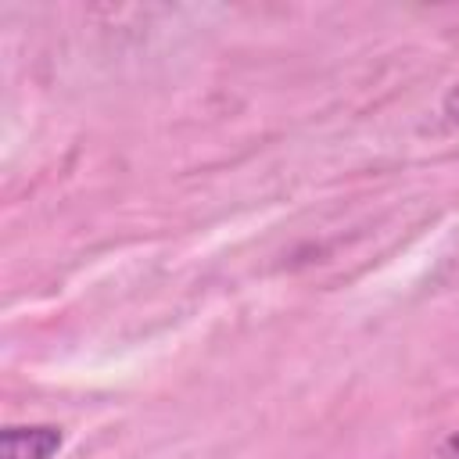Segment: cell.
<instances>
[{
  "mask_svg": "<svg viewBox=\"0 0 459 459\" xmlns=\"http://www.w3.org/2000/svg\"><path fill=\"white\" fill-rule=\"evenodd\" d=\"M65 434L50 423H29V427H7L0 434L4 459H50L61 448Z\"/></svg>",
  "mask_w": 459,
  "mask_h": 459,
  "instance_id": "cell-1",
  "label": "cell"
},
{
  "mask_svg": "<svg viewBox=\"0 0 459 459\" xmlns=\"http://www.w3.org/2000/svg\"><path fill=\"white\" fill-rule=\"evenodd\" d=\"M445 115H448L452 122H459V82L445 93Z\"/></svg>",
  "mask_w": 459,
  "mask_h": 459,
  "instance_id": "cell-2",
  "label": "cell"
},
{
  "mask_svg": "<svg viewBox=\"0 0 459 459\" xmlns=\"http://www.w3.org/2000/svg\"><path fill=\"white\" fill-rule=\"evenodd\" d=\"M437 459H459V430L441 445V455H437Z\"/></svg>",
  "mask_w": 459,
  "mask_h": 459,
  "instance_id": "cell-3",
  "label": "cell"
}]
</instances>
